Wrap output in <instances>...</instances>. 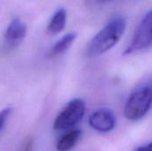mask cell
Returning a JSON list of instances; mask_svg holds the SVG:
<instances>
[{"label":"cell","mask_w":152,"mask_h":151,"mask_svg":"<svg viewBox=\"0 0 152 151\" xmlns=\"http://www.w3.org/2000/svg\"><path fill=\"white\" fill-rule=\"evenodd\" d=\"M126 27L125 18L118 16L112 19L90 41L86 50L87 55L89 57H98L109 52L118 43Z\"/></svg>","instance_id":"cell-1"},{"label":"cell","mask_w":152,"mask_h":151,"mask_svg":"<svg viewBox=\"0 0 152 151\" xmlns=\"http://www.w3.org/2000/svg\"><path fill=\"white\" fill-rule=\"evenodd\" d=\"M152 106V82L136 88L128 98L124 113L127 119L136 121L142 118Z\"/></svg>","instance_id":"cell-2"},{"label":"cell","mask_w":152,"mask_h":151,"mask_svg":"<svg viewBox=\"0 0 152 151\" xmlns=\"http://www.w3.org/2000/svg\"><path fill=\"white\" fill-rule=\"evenodd\" d=\"M152 45V9L142 18L124 54L148 49Z\"/></svg>","instance_id":"cell-3"},{"label":"cell","mask_w":152,"mask_h":151,"mask_svg":"<svg viewBox=\"0 0 152 151\" xmlns=\"http://www.w3.org/2000/svg\"><path fill=\"white\" fill-rule=\"evenodd\" d=\"M85 112L86 104L83 100L74 99L70 101L56 117L53 128L61 131L73 127L83 118Z\"/></svg>","instance_id":"cell-4"},{"label":"cell","mask_w":152,"mask_h":151,"mask_svg":"<svg viewBox=\"0 0 152 151\" xmlns=\"http://www.w3.org/2000/svg\"><path fill=\"white\" fill-rule=\"evenodd\" d=\"M27 34L25 23L19 18L13 19L6 28L4 33V44L9 49H14L21 44Z\"/></svg>","instance_id":"cell-5"},{"label":"cell","mask_w":152,"mask_h":151,"mask_svg":"<svg viewBox=\"0 0 152 151\" xmlns=\"http://www.w3.org/2000/svg\"><path fill=\"white\" fill-rule=\"evenodd\" d=\"M89 124L94 130L101 133H107L114 128L116 118L111 110L108 109H100L90 116Z\"/></svg>","instance_id":"cell-6"},{"label":"cell","mask_w":152,"mask_h":151,"mask_svg":"<svg viewBox=\"0 0 152 151\" xmlns=\"http://www.w3.org/2000/svg\"><path fill=\"white\" fill-rule=\"evenodd\" d=\"M67 21V12L64 8L58 9L52 16L47 26V31L51 35H57L63 30Z\"/></svg>","instance_id":"cell-7"},{"label":"cell","mask_w":152,"mask_h":151,"mask_svg":"<svg viewBox=\"0 0 152 151\" xmlns=\"http://www.w3.org/2000/svg\"><path fill=\"white\" fill-rule=\"evenodd\" d=\"M76 38H77V33H75V32H70V33L64 35L61 39H59L53 44V46L52 47V49L49 53V56L55 57V56L64 53L72 45V44L74 43Z\"/></svg>","instance_id":"cell-8"},{"label":"cell","mask_w":152,"mask_h":151,"mask_svg":"<svg viewBox=\"0 0 152 151\" xmlns=\"http://www.w3.org/2000/svg\"><path fill=\"white\" fill-rule=\"evenodd\" d=\"M81 137L80 130H72L65 133L57 142L56 149L58 151H69L77 143Z\"/></svg>","instance_id":"cell-9"},{"label":"cell","mask_w":152,"mask_h":151,"mask_svg":"<svg viewBox=\"0 0 152 151\" xmlns=\"http://www.w3.org/2000/svg\"><path fill=\"white\" fill-rule=\"evenodd\" d=\"M11 112H12L11 108H5L0 111V131L3 129L7 118L9 117V116L11 114Z\"/></svg>","instance_id":"cell-10"},{"label":"cell","mask_w":152,"mask_h":151,"mask_svg":"<svg viewBox=\"0 0 152 151\" xmlns=\"http://www.w3.org/2000/svg\"><path fill=\"white\" fill-rule=\"evenodd\" d=\"M136 151H152V142L149 143L146 146H142V147L139 148Z\"/></svg>","instance_id":"cell-11"},{"label":"cell","mask_w":152,"mask_h":151,"mask_svg":"<svg viewBox=\"0 0 152 151\" xmlns=\"http://www.w3.org/2000/svg\"><path fill=\"white\" fill-rule=\"evenodd\" d=\"M98 1L102 2V3H107V2H110V1H112V0H98Z\"/></svg>","instance_id":"cell-12"}]
</instances>
